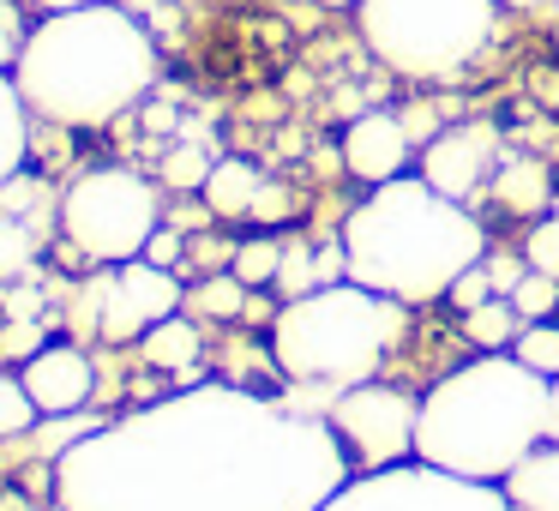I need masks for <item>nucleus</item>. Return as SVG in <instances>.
Returning a JSON list of instances; mask_svg holds the SVG:
<instances>
[{
  "label": "nucleus",
  "mask_w": 559,
  "mask_h": 511,
  "mask_svg": "<svg viewBox=\"0 0 559 511\" xmlns=\"http://www.w3.org/2000/svg\"><path fill=\"white\" fill-rule=\"evenodd\" d=\"M181 307H187V313H199V319H241L247 313V283L235 277V271H223V277L187 289Z\"/></svg>",
  "instance_id": "21"
},
{
  "label": "nucleus",
  "mask_w": 559,
  "mask_h": 511,
  "mask_svg": "<svg viewBox=\"0 0 559 511\" xmlns=\"http://www.w3.org/2000/svg\"><path fill=\"white\" fill-rule=\"evenodd\" d=\"M61 235L73 253H85L91 265H121L139 259L151 247V235L163 229V199L127 163H97V169H79L61 187Z\"/></svg>",
  "instance_id": "7"
},
{
  "label": "nucleus",
  "mask_w": 559,
  "mask_h": 511,
  "mask_svg": "<svg viewBox=\"0 0 559 511\" xmlns=\"http://www.w3.org/2000/svg\"><path fill=\"white\" fill-rule=\"evenodd\" d=\"M43 13H73V7H91V0H37Z\"/></svg>",
  "instance_id": "34"
},
{
  "label": "nucleus",
  "mask_w": 559,
  "mask_h": 511,
  "mask_svg": "<svg viewBox=\"0 0 559 511\" xmlns=\"http://www.w3.org/2000/svg\"><path fill=\"white\" fill-rule=\"evenodd\" d=\"M499 487H506L511 511H559V439H542Z\"/></svg>",
  "instance_id": "15"
},
{
  "label": "nucleus",
  "mask_w": 559,
  "mask_h": 511,
  "mask_svg": "<svg viewBox=\"0 0 559 511\" xmlns=\"http://www.w3.org/2000/svg\"><path fill=\"white\" fill-rule=\"evenodd\" d=\"M19 385L37 403V415H73L97 391V367H91V355L79 343H43L37 355L19 361Z\"/></svg>",
  "instance_id": "12"
},
{
  "label": "nucleus",
  "mask_w": 559,
  "mask_h": 511,
  "mask_svg": "<svg viewBox=\"0 0 559 511\" xmlns=\"http://www.w3.org/2000/svg\"><path fill=\"white\" fill-rule=\"evenodd\" d=\"M511 355H518L523 367H535V373L559 379V331L547 325V319H535V325L518 331V343H511Z\"/></svg>",
  "instance_id": "23"
},
{
  "label": "nucleus",
  "mask_w": 559,
  "mask_h": 511,
  "mask_svg": "<svg viewBox=\"0 0 559 511\" xmlns=\"http://www.w3.org/2000/svg\"><path fill=\"white\" fill-rule=\"evenodd\" d=\"M547 391L554 379L511 349H481L421 397L415 457L463 482H506L547 439Z\"/></svg>",
  "instance_id": "3"
},
{
  "label": "nucleus",
  "mask_w": 559,
  "mask_h": 511,
  "mask_svg": "<svg viewBox=\"0 0 559 511\" xmlns=\"http://www.w3.org/2000/svg\"><path fill=\"white\" fill-rule=\"evenodd\" d=\"M229 271L247 283V289H265V283H277V271H283V241H271V235L241 241V247L229 253Z\"/></svg>",
  "instance_id": "22"
},
{
  "label": "nucleus",
  "mask_w": 559,
  "mask_h": 511,
  "mask_svg": "<svg viewBox=\"0 0 559 511\" xmlns=\"http://www.w3.org/2000/svg\"><path fill=\"white\" fill-rule=\"evenodd\" d=\"M493 205L511 217H542L554 205V181H547V163L535 157H506L493 175Z\"/></svg>",
  "instance_id": "16"
},
{
  "label": "nucleus",
  "mask_w": 559,
  "mask_h": 511,
  "mask_svg": "<svg viewBox=\"0 0 559 511\" xmlns=\"http://www.w3.org/2000/svg\"><path fill=\"white\" fill-rule=\"evenodd\" d=\"M343 259H349V283H367L379 295L421 307L451 295V283L469 265L487 259V229L427 187L421 175H397L379 181L343 223Z\"/></svg>",
  "instance_id": "4"
},
{
  "label": "nucleus",
  "mask_w": 559,
  "mask_h": 511,
  "mask_svg": "<svg viewBox=\"0 0 559 511\" xmlns=\"http://www.w3.org/2000/svg\"><path fill=\"white\" fill-rule=\"evenodd\" d=\"M187 289L169 265H151L145 253L121 259V265H103L85 277L79 289V331L103 343H139L157 319L181 313Z\"/></svg>",
  "instance_id": "8"
},
{
  "label": "nucleus",
  "mask_w": 559,
  "mask_h": 511,
  "mask_svg": "<svg viewBox=\"0 0 559 511\" xmlns=\"http://www.w3.org/2000/svg\"><path fill=\"white\" fill-rule=\"evenodd\" d=\"M415 415H421L415 397L361 379V385L331 397L325 421L343 439V451H349V470L367 475V470H391V463L415 457Z\"/></svg>",
  "instance_id": "10"
},
{
  "label": "nucleus",
  "mask_w": 559,
  "mask_h": 511,
  "mask_svg": "<svg viewBox=\"0 0 559 511\" xmlns=\"http://www.w3.org/2000/svg\"><path fill=\"white\" fill-rule=\"evenodd\" d=\"M325 415L199 379L49 463V511H319L349 482Z\"/></svg>",
  "instance_id": "1"
},
{
  "label": "nucleus",
  "mask_w": 559,
  "mask_h": 511,
  "mask_svg": "<svg viewBox=\"0 0 559 511\" xmlns=\"http://www.w3.org/2000/svg\"><path fill=\"white\" fill-rule=\"evenodd\" d=\"M37 277V229L13 211H0V289Z\"/></svg>",
  "instance_id": "20"
},
{
  "label": "nucleus",
  "mask_w": 559,
  "mask_h": 511,
  "mask_svg": "<svg viewBox=\"0 0 559 511\" xmlns=\"http://www.w3.org/2000/svg\"><path fill=\"white\" fill-rule=\"evenodd\" d=\"M487 295H493V277H487V265H469L457 283H451V301H457V307H481Z\"/></svg>",
  "instance_id": "29"
},
{
  "label": "nucleus",
  "mask_w": 559,
  "mask_h": 511,
  "mask_svg": "<svg viewBox=\"0 0 559 511\" xmlns=\"http://www.w3.org/2000/svg\"><path fill=\"white\" fill-rule=\"evenodd\" d=\"M25 109L67 133H97L157 85V43L127 7L91 0L49 13L13 61Z\"/></svg>",
  "instance_id": "2"
},
{
  "label": "nucleus",
  "mask_w": 559,
  "mask_h": 511,
  "mask_svg": "<svg viewBox=\"0 0 559 511\" xmlns=\"http://www.w3.org/2000/svg\"><path fill=\"white\" fill-rule=\"evenodd\" d=\"M205 175H211V157H205L199 145H175L169 157H163V181H169V187H181V193L205 187Z\"/></svg>",
  "instance_id": "26"
},
{
  "label": "nucleus",
  "mask_w": 559,
  "mask_h": 511,
  "mask_svg": "<svg viewBox=\"0 0 559 511\" xmlns=\"http://www.w3.org/2000/svg\"><path fill=\"white\" fill-rule=\"evenodd\" d=\"M403 163H409V133H403V115H361V121L343 127V169L355 181L379 187V181H397Z\"/></svg>",
  "instance_id": "13"
},
{
  "label": "nucleus",
  "mask_w": 559,
  "mask_h": 511,
  "mask_svg": "<svg viewBox=\"0 0 559 511\" xmlns=\"http://www.w3.org/2000/svg\"><path fill=\"white\" fill-rule=\"evenodd\" d=\"M523 259H530L535 271H547V277H559V217L535 223L530 241H523Z\"/></svg>",
  "instance_id": "27"
},
{
  "label": "nucleus",
  "mask_w": 559,
  "mask_h": 511,
  "mask_svg": "<svg viewBox=\"0 0 559 511\" xmlns=\"http://www.w3.org/2000/svg\"><path fill=\"white\" fill-rule=\"evenodd\" d=\"M31 421H37V403L25 397L19 373H0V445H7V439H19Z\"/></svg>",
  "instance_id": "25"
},
{
  "label": "nucleus",
  "mask_w": 559,
  "mask_h": 511,
  "mask_svg": "<svg viewBox=\"0 0 559 511\" xmlns=\"http://www.w3.org/2000/svg\"><path fill=\"white\" fill-rule=\"evenodd\" d=\"M499 7H518V13H530V7H542V0H499Z\"/></svg>",
  "instance_id": "35"
},
{
  "label": "nucleus",
  "mask_w": 559,
  "mask_h": 511,
  "mask_svg": "<svg viewBox=\"0 0 559 511\" xmlns=\"http://www.w3.org/2000/svg\"><path fill=\"white\" fill-rule=\"evenodd\" d=\"M523 325H530V319L511 307V295H487L481 307H463V337H469L475 349H511Z\"/></svg>",
  "instance_id": "19"
},
{
  "label": "nucleus",
  "mask_w": 559,
  "mask_h": 511,
  "mask_svg": "<svg viewBox=\"0 0 559 511\" xmlns=\"http://www.w3.org/2000/svg\"><path fill=\"white\" fill-rule=\"evenodd\" d=\"M511 307H518L530 325H535V319H547V313L559 307V277H547V271L530 265V271H523V283L511 289Z\"/></svg>",
  "instance_id": "24"
},
{
  "label": "nucleus",
  "mask_w": 559,
  "mask_h": 511,
  "mask_svg": "<svg viewBox=\"0 0 559 511\" xmlns=\"http://www.w3.org/2000/svg\"><path fill=\"white\" fill-rule=\"evenodd\" d=\"M259 187H265V175H259L247 157H217L199 193H205L211 217H247V211H253V199H259Z\"/></svg>",
  "instance_id": "17"
},
{
  "label": "nucleus",
  "mask_w": 559,
  "mask_h": 511,
  "mask_svg": "<svg viewBox=\"0 0 559 511\" xmlns=\"http://www.w3.org/2000/svg\"><path fill=\"white\" fill-rule=\"evenodd\" d=\"M0 511H49V499H37V494H25V487H0Z\"/></svg>",
  "instance_id": "32"
},
{
  "label": "nucleus",
  "mask_w": 559,
  "mask_h": 511,
  "mask_svg": "<svg viewBox=\"0 0 559 511\" xmlns=\"http://www.w3.org/2000/svg\"><path fill=\"white\" fill-rule=\"evenodd\" d=\"M554 217H559V199H554Z\"/></svg>",
  "instance_id": "37"
},
{
  "label": "nucleus",
  "mask_w": 559,
  "mask_h": 511,
  "mask_svg": "<svg viewBox=\"0 0 559 511\" xmlns=\"http://www.w3.org/2000/svg\"><path fill=\"white\" fill-rule=\"evenodd\" d=\"M289 211H295V193H289L283 181H265V187H259V199H253V211H247V217H253V223H283Z\"/></svg>",
  "instance_id": "28"
},
{
  "label": "nucleus",
  "mask_w": 559,
  "mask_h": 511,
  "mask_svg": "<svg viewBox=\"0 0 559 511\" xmlns=\"http://www.w3.org/2000/svg\"><path fill=\"white\" fill-rule=\"evenodd\" d=\"M139 355H145V367H157V373L181 379V385H199V355H205V337H199V319H157V325L139 337Z\"/></svg>",
  "instance_id": "14"
},
{
  "label": "nucleus",
  "mask_w": 559,
  "mask_h": 511,
  "mask_svg": "<svg viewBox=\"0 0 559 511\" xmlns=\"http://www.w3.org/2000/svg\"><path fill=\"white\" fill-rule=\"evenodd\" d=\"M319 7H361V0H319Z\"/></svg>",
  "instance_id": "36"
},
{
  "label": "nucleus",
  "mask_w": 559,
  "mask_h": 511,
  "mask_svg": "<svg viewBox=\"0 0 559 511\" xmlns=\"http://www.w3.org/2000/svg\"><path fill=\"white\" fill-rule=\"evenodd\" d=\"M319 511H511L499 482H463L421 457H403L391 470L349 475Z\"/></svg>",
  "instance_id": "9"
},
{
  "label": "nucleus",
  "mask_w": 559,
  "mask_h": 511,
  "mask_svg": "<svg viewBox=\"0 0 559 511\" xmlns=\"http://www.w3.org/2000/svg\"><path fill=\"white\" fill-rule=\"evenodd\" d=\"M547 439H559V379H554V391H547Z\"/></svg>",
  "instance_id": "33"
},
{
  "label": "nucleus",
  "mask_w": 559,
  "mask_h": 511,
  "mask_svg": "<svg viewBox=\"0 0 559 511\" xmlns=\"http://www.w3.org/2000/svg\"><path fill=\"white\" fill-rule=\"evenodd\" d=\"M499 0H361V37L391 73L445 85L493 43Z\"/></svg>",
  "instance_id": "6"
},
{
  "label": "nucleus",
  "mask_w": 559,
  "mask_h": 511,
  "mask_svg": "<svg viewBox=\"0 0 559 511\" xmlns=\"http://www.w3.org/2000/svg\"><path fill=\"white\" fill-rule=\"evenodd\" d=\"M31 157V109L19 97L13 73H0V187L13 181Z\"/></svg>",
  "instance_id": "18"
},
{
  "label": "nucleus",
  "mask_w": 559,
  "mask_h": 511,
  "mask_svg": "<svg viewBox=\"0 0 559 511\" xmlns=\"http://www.w3.org/2000/svg\"><path fill=\"white\" fill-rule=\"evenodd\" d=\"M409 301L379 295L367 283H325L307 289L295 301H283L271 313V361L277 373H289L295 385H325V391H349L361 379H373L385 367V355L397 349L403 313Z\"/></svg>",
  "instance_id": "5"
},
{
  "label": "nucleus",
  "mask_w": 559,
  "mask_h": 511,
  "mask_svg": "<svg viewBox=\"0 0 559 511\" xmlns=\"http://www.w3.org/2000/svg\"><path fill=\"white\" fill-rule=\"evenodd\" d=\"M493 157H499V139H493V127H487V121L445 127V133L427 139V151H421V181L439 187L445 199H457V205H463V199L487 181Z\"/></svg>",
  "instance_id": "11"
},
{
  "label": "nucleus",
  "mask_w": 559,
  "mask_h": 511,
  "mask_svg": "<svg viewBox=\"0 0 559 511\" xmlns=\"http://www.w3.org/2000/svg\"><path fill=\"white\" fill-rule=\"evenodd\" d=\"M145 259H151V265L181 271V235H175V229H157V235H151V247H145Z\"/></svg>",
  "instance_id": "31"
},
{
  "label": "nucleus",
  "mask_w": 559,
  "mask_h": 511,
  "mask_svg": "<svg viewBox=\"0 0 559 511\" xmlns=\"http://www.w3.org/2000/svg\"><path fill=\"white\" fill-rule=\"evenodd\" d=\"M487 265V277H493V295H511L523 283V271H530V259H511V253H493V259H481Z\"/></svg>",
  "instance_id": "30"
}]
</instances>
